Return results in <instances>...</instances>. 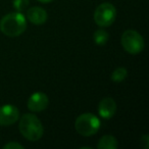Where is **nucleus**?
I'll return each instance as SVG.
<instances>
[{"mask_svg":"<svg viewBox=\"0 0 149 149\" xmlns=\"http://www.w3.org/2000/svg\"><path fill=\"white\" fill-rule=\"evenodd\" d=\"M27 29L25 15L19 11L4 15L0 21V31L8 37H17Z\"/></svg>","mask_w":149,"mask_h":149,"instance_id":"nucleus-1","label":"nucleus"},{"mask_svg":"<svg viewBox=\"0 0 149 149\" xmlns=\"http://www.w3.org/2000/svg\"><path fill=\"white\" fill-rule=\"evenodd\" d=\"M19 132L26 139L30 141H38L41 139L44 133L42 123L36 116L31 113H26L21 118L19 125Z\"/></svg>","mask_w":149,"mask_h":149,"instance_id":"nucleus-2","label":"nucleus"},{"mask_svg":"<svg viewBox=\"0 0 149 149\" xmlns=\"http://www.w3.org/2000/svg\"><path fill=\"white\" fill-rule=\"evenodd\" d=\"M101 123L100 120L95 114L89 113H82L76 118L74 122V129L80 135L85 137H89L92 135H95L100 129Z\"/></svg>","mask_w":149,"mask_h":149,"instance_id":"nucleus-3","label":"nucleus"},{"mask_svg":"<svg viewBox=\"0 0 149 149\" xmlns=\"http://www.w3.org/2000/svg\"><path fill=\"white\" fill-rule=\"evenodd\" d=\"M122 45L124 49L130 54H139L144 48L143 37L134 30L124 32L122 36Z\"/></svg>","mask_w":149,"mask_h":149,"instance_id":"nucleus-4","label":"nucleus"},{"mask_svg":"<svg viewBox=\"0 0 149 149\" xmlns=\"http://www.w3.org/2000/svg\"><path fill=\"white\" fill-rule=\"evenodd\" d=\"M116 17V9L111 3H102L94 13V21L99 27H109Z\"/></svg>","mask_w":149,"mask_h":149,"instance_id":"nucleus-5","label":"nucleus"},{"mask_svg":"<svg viewBox=\"0 0 149 149\" xmlns=\"http://www.w3.org/2000/svg\"><path fill=\"white\" fill-rule=\"evenodd\" d=\"M19 111L15 105L5 104L0 107V126H10L17 122Z\"/></svg>","mask_w":149,"mask_h":149,"instance_id":"nucleus-6","label":"nucleus"},{"mask_svg":"<svg viewBox=\"0 0 149 149\" xmlns=\"http://www.w3.org/2000/svg\"><path fill=\"white\" fill-rule=\"evenodd\" d=\"M48 97L43 92H35L30 96L28 100V108L31 111L40 112L42 110L46 109L48 106Z\"/></svg>","mask_w":149,"mask_h":149,"instance_id":"nucleus-7","label":"nucleus"},{"mask_svg":"<svg viewBox=\"0 0 149 149\" xmlns=\"http://www.w3.org/2000/svg\"><path fill=\"white\" fill-rule=\"evenodd\" d=\"M116 111V103L111 97L103 98L99 102L98 105V112L100 116L105 120H109L114 116Z\"/></svg>","mask_w":149,"mask_h":149,"instance_id":"nucleus-8","label":"nucleus"},{"mask_svg":"<svg viewBox=\"0 0 149 149\" xmlns=\"http://www.w3.org/2000/svg\"><path fill=\"white\" fill-rule=\"evenodd\" d=\"M27 19L34 25H42L47 21V13L42 7H31L27 11Z\"/></svg>","mask_w":149,"mask_h":149,"instance_id":"nucleus-9","label":"nucleus"},{"mask_svg":"<svg viewBox=\"0 0 149 149\" xmlns=\"http://www.w3.org/2000/svg\"><path fill=\"white\" fill-rule=\"evenodd\" d=\"M118 140L111 135H105L99 140L97 148L99 149H116L118 148Z\"/></svg>","mask_w":149,"mask_h":149,"instance_id":"nucleus-10","label":"nucleus"},{"mask_svg":"<svg viewBox=\"0 0 149 149\" xmlns=\"http://www.w3.org/2000/svg\"><path fill=\"white\" fill-rule=\"evenodd\" d=\"M93 39H94V42H95L97 45L99 46H102L107 42L108 40V33L104 30H97V31L94 33L93 35Z\"/></svg>","mask_w":149,"mask_h":149,"instance_id":"nucleus-11","label":"nucleus"},{"mask_svg":"<svg viewBox=\"0 0 149 149\" xmlns=\"http://www.w3.org/2000/svg\"><path fill=\"white\" fill-rule=\"evenodd\" d=\"M128 76V72L125 68H118L113 70L111 74V80L116 83H120V82L124 81Z\"/></svg>","mask_w":149,"mask_h":149,"instance_id":"nucleus-12","label":"nucleus"},{"mask_svg":"<svg viewBox=\"0 0 149 149\" xmlns=\"http://www.w3.org/2000/svg\"><path fill=\"white\" fill-rule=\"evenodd\" d=\"M29 5V0H13V7L17 11H23Z\"/></svg>","mask_w":149,"mask_h":149,"instance_id":"nucleus-13","label":"nucleus"},{"mask_svg":"<svg viewBox=\"0 0 149 149\" xmlns=\"http://www.w3.org/2000/svg\"><path fill=\"white\" fill-rule=\"evenodd\" d=\"M4 149H24V146L17 142H9L3 146Z\"/></svg>","mask_w":149,"mask_h":149,"instance_id":"nucleus-14","label":"nucleus"},{"mask_svg":"<svg viewBox=\"0 0 149 149\" xmlns=\"http://www.w3.org/2000/svg\"><path fill=\"white\" fill-rule=\"evenodd\" d=\"M141 147H143L144 149H148L149 147V136L147 134L143 135L141 138Z\"/></svg>","mask_w":149,"mask_h":149,"instance_id":"nucleus-15","label":"nucleus"},{"mask_svg":"<svg viewBox=\"0 0 149 149\" xmlns=\"http://www.w3.org/2000/svg\"><path fill=\"white\" fill-rule=\"evenodd\" d=\"M39 2H42V3H49V2H51L52 0H38Z\"/></svg>","mask_w":149,"mask_h":149,"instance_id":"nucleus-16","label":"nucleus"}]
</instances>
